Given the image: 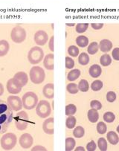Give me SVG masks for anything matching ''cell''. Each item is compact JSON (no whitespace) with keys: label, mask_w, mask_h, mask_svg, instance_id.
<instances>
[{"label":"cell","mask_w":119,"mask_h":151,"mask_svg":"<svg viewBox=\"0 0 119 151\" xmlns=\"http://www.w3.org/2000/svg\"><path fill=\"white\" fill-rule=\"evenodd\" d=\"M78 86L79 90L81 91V92H87L89 89V83H88V81H86V80H84V79L81 80V81L79 82L78 86Z\"/></svg>","instance_id":"f1b7e54d"},{"label":"cell","mask_w":119,"mask_h":151,"mask_svg":"<svg viewBox=\"0 0 119 151\" xmlns=\"http://www.w3.org/2000/svg\"><path fill=\"white\" fill-rule=\"evenodd\" d=\"M88 119L90 122L92 123H95L97 122L99 119V114L97 112V110L96 109H89V112H88Z\"/></svg>","instance_id":"ffe728a7"},{"label":"cell","mask_w":119,"mask_h":151,"mask_svg":"<svg viewBox=\"0 0 119 151\" xmlns=\"http://www.w3.org/2000/svg\"><path fill=\"white\" fill-rule=\"evenodd\" d=\"M14 78L17 81L22 87L25 86L28 83V77L25 72H19L15 74L14 76Z\"/></svg>","instance_id":"5bb4252c"},{"label":"cell","mask_w":119,"mask_h":151,"mask_svg":"<svg viewBox=\"0 0 119 151\" xmlns=\"http://www.w3.org/2000/svg\"><path fill=\"white\" fill-rule=\"evenodd\" d=\"M7 103L13 111L21 110L23 107L22 99L16 95H11L8 97L7 99Z\"/></svg>","instance_id":"9c48e42d"},{"label":"cell","mask_w":119,"mask_h":151,"mask_svg":"<svg viewBox=\"0 0 119 151\" xmlns=\"http://www.w3.org/2000/svg\"><path fill=\"white\" fill-rule=\"evenodd\" d=\"M91 26H92V28H94V29L99 30V29H100V28H103V24H102V23H92V24H91Z\"/></svg>","instance_id":"f6af8a7d"},{"label":"cell","mask_w":119,"mask_h":151,"mask_svg":"<svg viewBox=\"0 0 119 151\" xmlns=\"http://www.w3.org/2000/svg\"><path fill=\"white\" fill-rule=\"evenodd\" d=\"M113 48V43L110 40L107 39L102 40L99 43V48L103 52H108Z\"/></svg>","instance_id":"e0dca14e"},{"label":"cell","mask_w":119,"mask_h":151,"mask_svg":"<svg viewBox=\"0 0 119 151\" xmlns=\"http://www.w3.org/2000/svg\"><path fill=\"white\" fill-rule=\"evenodd\" d=\"M66 25H67V26H74V25H75V24H69V23H67V24H66Z\"/></svg>","instance_id":"681fc988"},{"label":"cell","mask_w":119,"mask_h":151,"mask_svg":"<svg viewBox=\"0 0 119 151\" xmlns=\"http://www.w3.org/2000/svg\"><path fill=\"white\" fill-rule=\"evenodd\" d=\"M116 131L118 132V133H119V125L117 127V129H116Z\"/></svg>","instance_id":"f907efd6"},{"label":"cell","mask_w":119,"mask_h":151,"mask_svg":"<svg viewBox=\"0 0 119 151\" xmlns=\"http://www.w3.org/2000/svg\"><path fill=\"white\" fill-rule=\"evenodd\" d=\"M78 63L82 65H87L89 63V56L86 53L80 54L78 57Z\"/></svg>","instance_id":"4316f807"},{"label":"cell","mask_w":119,"mask_h":151,"mask_svg":"<svg viewBox=\"0 0 119 151\" xmlns=\"http://www.w3.org/2000/svg\"><path fill=\"white\" fill-rule=\"evenodd\" d=\"M112 56L115 60H119V48H115L112 52Z\"/></svg>","instance_id":"7bdbcfd3"},{"label":"cell","mask_w":119,"mask_h":151,"mask_svg":"<svg viewBox=\"0 0 119 151\" xmlns=\"http://www.w3.org/2000/svg\"><path fill=\"white\" fill-rule=\"evenodd\" d=\"M30 80L34 84H40L45 80L46 73L43 69L39 66H33L29 72Z\"/></svg>","instance_id":"3957f363"},{"label":"cell","mask_w":119,"mask_h":151,"mask_svg":"<svg viewBox=\"0 0 119 151\" xmlns=\"http://www.w3.org/2000/svg\"><path fill=\"white\" fill-rule=\"evenodd\" d=\"M99 49V45L97 44V42H92L89 44V45L88 46L87 52L89 55H95Z\"/></svg>","instance_id":"d4e9b609"},{"label":"cell","mask_w":119,"mask_h":151,"mask_svg":"<svg viewBox=\"0 0 119 151\" xmlns=\"http://www.w3.org/2000/svg\"><path fill=\"white\" fill-rule=\"evenodd\" d=\"M13 119V110L6 101L0 99V134L6 132Z\"/></svg>","instance_id":"6da1fadb"},{"label":"cell","mask_w":119,"mask_h":151,"mask_svg":"<svg viewBox=\"0 0 119 151\" xmlns=\"http://www.w3.org/2000/svg\"><path fill=\"white\" fill-rule=\"evenodd\" d=\"M10 45L8 41L2 40H0V57H4L8 53Z\"/></svg>","instance_id":"d6986e66"},{"label":"cell","mask_w":119,"mask_h":151,"mask_svg":"<svg viewBox=\"0 0 119 151\" xmlns=\"http://www.w3.org/2000/svg\"><path fill=\"white\" fill-rule=\"evenodd\" d=\"M49 47L52 52H54V36H52L49 40Z\"/></svg>","instance_id":"bcb514c9"},{"label":"cell","mask_w":119,"mask_h":151,"mask_svg":"<svg viewBox=\"0 0 119 151\" xmlns=\"http://www.w3.org/2000/svg\"><path fill=\"white\" fill-rule=\"evenodd\" d=\"M42 129L44 132L48 135H53L54 130V118H49L46 119L42 124Z\"/></svg>","instance_id":"4fadbf2b"},{"label":"cell","mask_w":119,"mask_h":151,"mask_svg":"<svg viewBox=\"0 0 119 151\" xmlns=\"http://www.w3.org/2000/svg\"><path fill=\"white\" fill-rule=\"evenodd\" d=\"M115 119V115L112 112H107L103 115V120L107 123H112Z\"/></svg>","instance_id":"d6a6232c"},{"label":"cell","mask_w":119,"mask_h":151,"mask_svg":"<svg viewBox=\"0 0 119 151\" xmlns=\"http://www.w3.org/2000/svg\"><path fill=\"white\" fill-rule=\"evenodd\" d=\"M42 94L48 99H52L54 96V86L53 83L45 85L42 89Z\"/></svg>","instance_id":"9a60e30c"},{"label":"cell","mask_w":119,"mask_h":151,"mask_svg":"<svg viewBox=\"0 0 119 151\" xmlns=\"http://www.w3.org/2000/svg\"><path fill=\"white\" fill-rule=\"evenodd\" d=\"M66 89L70 94H77L79 91L77 85L76 83H69L66 86Z\"/></svg>","instance_id":"836d02e7"},{"label":"cell","mask_w":119,"mask_h":151,"mask_svg":"<svg viewBox=\"0 0 119 151\" xmlns=\"http://www.w3.org/2000/svg\"><path fill=\"white\" fill-rule=\"evenodd\" d=\"M43 65L48 70H53L54 69V55L53 54H48L43 60Z\"/></svg>","instance_id":"2e32d148"},{"label":"cell","mask_w":119,"mask_h":151,"mask_svg":"<svg viewBox=\"0 0 119 151\" xmlns=\"http://www.w3.org/2000/svg\"><path fill=\"white\" fill-rule=\"evenodd\" d=\"M76 43L79 47L84 48L86 47L89 44V39L85 36H78L76 38Z\"/></svg>","instance_id":"603a6c76"},{"label":"cell","mask_w":119,"mask_h":151,"mask_svg":"<svg viewBox=\"0 0 119 151\" xmlns=\"http://www.w3.org/2000/svg\"><path fill=\"white\" fill-rule=\"evenodd\" d=\"M75 66V61L70 57H66V69H72Z\"/></svg>","instance_id":"f35d334b"},{"label":"cell","mask_w":119,"mask_h":151,"mask_svg":"<svg viewBox=\"0 0 119 151\" xmlns=\"http://www.w3.org/2000/svg\"><path fill=\"white\" fill-rule=\"evenodd\" d=\"M76 122H77V120H76L75 117H74L73 115H70V116L68 117L66 121V127L69 128V129H72L75 127Z\"/></svg>","instance_id":"83f0119b"},{"label":"cell","mask_w":119,"mask_h":151,"mask_svg":"<svg viewBox=\"0 0 119 151\" xmlns=\"http://www.w3.org/2000/svg\"><path fill=\"white\" fill-rule=\"evenodd\" d=\"M80 71L79 69H73L71 72H69L67 75V79L69 81H75L80 77Z\"/></svg>","instance_id":"7402d4cb"},{"label":"cell","mask_w":119,"mask_h":151,"mask_svg":"<svg viewBox=\"0 0 119 151\" xmlns=\"http://www.w3.org/2000/svg\"><path fill=\"white\" fill-rule=\"evenodd\" d=\"M22 106L25 109H33L38 104V97L34 92H28L22 98Z\"/></svg>","instance_id":"7a4b0ae2"},{"label":"cell","mask_w":119,"mask_h":151,"mask_svg":"<svg viewBox=\"0 0 119 151\" xmlns=\"http://www.w3.org/2000/svg\"><path fill=\"white\" fill-rule=\"evenodd\" d=\"M52 109L50 104L47 101L42 100L38 102L36 106V113L41 119H46L50 115Z\"/></svg>","instance_id":"52a82bcc"},{"label":"cell","mask_w":119,"mask_h":151,"mask_svg":"<svg viewBox=\"0 0 119 151\" xmlns=\"http://www.w3.org/2000/svg\"><path fill=\"white\" fill-rule=\"evenodd\" d=\"M77 112V107L75 104H69L66 106V115L68 116L73 115Z\"/></svg>","instance_id":"1f68e13d"},{"label":"cell","mask_w":119,"mask_h":151,"mask_svg":"<svg viewBox=\"0 0 119 151\" xmlns=\"http://www.w3.org/2000/svg\"><path fill=\"white\" fill-rule=\"evenodd\" d=\"M107 140L110 142L111 145H115L118 143L119 142V137L118 136V134L114 131H110L107 133Z\"/></svg>","instance_id":"44dd1931"},{"label":"cell","mask_w":119,"mask_h":151,"mask_svg":"<svg viewBox=\"0 0 119 151\" xmlns=\"http://www.w3.org/2000/svg\"><path fill=\"white\" fill-rule=\"evenodd\" d=\"M11 39L15 43H22L26 39V31L20 25L14 27L11 32Z\"/></svg>","instance_id":"8992f818"},{"label":"cell","mask_w":119,"mask_h":151,"mask_svg":"<svg viewBox=\"0 0 119 151\" xmlns=\"http://www.w3.org/2000/svg\"><path fill=\"white\" fill-rule=\"evenodd\" d=\"M37 150H39V151H46L47 149H46L45 147H42L41 145H37V146L34 147L32 149V151H37Z\"/></svg>","instance_id":"ee69618b"},{"label":"cell","mask_w":119,"mask_h":151,"mask_svg":"<svg viewBox=\"0 0 119 151\" xmlns=\"http://www.w3.org/2000/svg\"><path fill=\"white\" fill-rule=\"evenodd\" d=\"M84 134H85L84 129H83V127H82L80 126L77 127L74 129L73 131L74 136L76 138H78V139L83 137V136H84Z\"/></svg>","instance_id":"4dcf8cb0"},{"label":"cell","mask_w":119,"mask_h":151,"mask_svg":"<svg viewBox=\"0 0 119 151\" xmlns=\"http://www.w3.org/2000/svg\"><path fill=\"white\" fill-rule=\"evenodd\" d=\"M34 139L29 133H24L20 136L19 139V143L20 146L24 149H29L32 146Z\"/></svg>","instance_id":"8fae6325"},{"label":"cell","mask_w":119,"mask_h":151,"mask_svg":"<svg viewBox=\"0 0 119 151\" xmlns=\"http://www.w3.org/2000/svg\"><path fill=\"white\" fill-rule=\"evenodd\" d=\"M116 99V94L115 92L113 91H110V92H107V101H109L110 103H113L115 101Z\"/></svg>","instance_id":"ab89813d"},{"label":"cell","mask_w":119,"mask_h":151,"mask_svg":"<svg viewBox=\"0 0 119 151\" xmlns=\"http://www.w3.org/2000/svg\"><path fill=\"white\" fill-rule=\"evenodd\" d=\"M88 28H89V24L88 23L77 24V25H76V31H77V33L81 34V33L85 32V31L88 29Z\"/></svg>","instance_id":"74e56055"},{"label":"cell","mask_w":119,"mask_h":151,"mask_svg":"<svg viewBox=\"0 0 119 151\" xmlns=\"http://www.w3.org/2000/svg\"><path fill=\"white\" fill-rule=\"evenodd\" d=\"M22 86L19 85V83L14 79V78L8 80L7 83V90L10 94L12 95H17L22 90Z\"/></svg>","instance_id":"30bf717a"},{"label":"cell","mask_w":119,"mask_h":151,"mask_svg":"<svg viewBox=\"0 0 119 151\" xmlns=\"http://www.w3.org/2000/svg\"><path fill=\"white\" fill-rule=\"evenodd\" d=\"M68 53L70 56L75 58L79 55V48L75 45H71L68 48Z\"/></svg>","instance_id":"d590c367"},{"label":"cell","mask_w":119,"mask_h":151,"mask_svg":"<svg viewBox=\"0 0 119 151\" xmlns=\"http://www.w3.org/2000/svg\"><path fill=\"white\" fill-rule=\"evenodd\" d=\"M75 151H85L86 150V149H85L83 147H81V146H79L77 147H76V149H75Z\"/></svg>","instance_id":"c3c4849f"},{"label":"cell","mask_w":119,"mask_h":151,"mask_svg":"<svg viewBox=\"0 0 119 151\" xmlns=\"http://www.w3.org/2000/svg\"><path fill=\"white\" fill-rule=\"evenodd\" d=\"M107 130V127L105 123H103V122H99L97 125V131L99 134H103L106 133Z\"/></svg>","instance_id":"8d00e7d4"},{"label":"cell","mask_w":119,"mask_h":151,"mask_svg":"<svg viewBox=\"0 0 119 151\" xmlns=\"http://www.w3.org/2000/svg\"><path fill=\"white\" fill-rule=\"evenodd\" d=\"M103 86V82L101 81H100V80H96V81H93L92 83L91 89L94 92H97V91H100L102 89Z\"/></svg>","instance_id":"f546056e"},{"label":"cell","mask_w":119,"mask_h":151,"mask_svg":"<svg viewBox=\"0 0 119 151\" xmlns=\"http://www.w3.org/2000/svg\"><path fill=\"white\" fill-rule=\"evenodd\" d=\"M4 93V86L3 85L0 83V96H2Z\"/></svg>","instance_id":"7dc6e473"},{"label":"cell","mask_w":119,"mask_h":151,"mask_svg":"<svg viewBox=\"0 0 119 151\" xmlns=\"http://www.w3.org/2000/svg\"><path fill=\"white\" fill-rule=\"evenodd\" d=\"M44 52L41 48L38 46H34L30 49L28 54V60L30 63L36 65L39 63L43 60Z\"/></svg>","instance_id":"5b68a950"},{"label":"cell","mask_w":119,"mask_h":151,"mask_svg":"<svg viewBox=\"0 0 119 151\" xmlns=\"http://www.w3.org/2000/svg\"><path fill=\"white\" fill-rule=\"evenodd\" d=\"M96 147H97V145L93 140L89 142L86 145V150L88 151H95L96 150Z\"/></svg>","instance_id":"b9f144b4"},{"label":"cell","mask_w":119,"mask_h":151,"mask_svg":"<svg viewBox=\"0 0 119 151\" xmlns=\"http://www.w3.org/2000/svg\"><path fill=\"white\" fill-rule=\"evenodd\" d=\"M100 63L101 64V65H103V66H108L112 63L111 57L108 54L103 55L100 58Z\"/></svg>","instance_id":"cb8c5ba5"},{"label":"cell","mask_w":119,"mask_h":151,"mask_svg":"<svg viewBox=\"0 0 119 151\" xmlns=\"http://www.w3.org/2000/svg\"><path fill=\"white\" fill-rule=\"evenodd\" d=\"M34 39V42L38 45H44L49 40V36L46 31L39 30L35 33Z\"/></svg>","instance_id":"7c38bea8"},{"label":"cell","mask_w":119,"mask_h":151,"mask_svg":"<svg viewBox=\"0 0 119 151\" xmlns=\"http://www.w3.org/2000/svg\"><path fill=\"white\" fill-rule=\"evenodd\" d=\"M97 145L101 151H106L107 150V142L104 138H100L97 141Z\"/></svg>","instance_id":"e575fe53"},{"label":"cell","mask_w":119,"mask_h":151,"mask_svg":"<svg viewBox=\"0 0 119 151\" xmlns=\"http://www.w3.org/2000/svg\"><path fill=\"white\" fill-rule=\"evenodd\" d=\"M76 142L73 138H66V150H73L75 147Z\"/></svg>","instance_id":"484cf974"},{"label":"cell","mask_w":119,"mask_h":151,"mask_svg":"<svg viewBox=\"0 0 119 151\" xmlns=\"http://www.w3.org/2000/svg\"><path fill=\"white\" fill-rule=\"evenodd\" d=\"M17 143V138L14 133L8 132L1 139V147L4 150H11Z\"/></svg>","instance_id":"277c9868"},{"label":"cell","mask_w":119,"mask_h":151,"mask_svg":"<svg viewBox=\"0 0 119 151\" xmlns=\"http://www.w3.org/2000/svg\"><path fill=\"white\" fill-rule=\"evenodd\" d=\"M89 75L92 78H98V77L100 76L102 73V69H101V67L100 65H97V64H95V65H92L90 68H89Z\"/></svg>","instance_id":"ac0fdd59"},{"label":"cell","mask_w":119,"mask_h":151,"mask_svg":"<svg viewBox=\"0 0 119 151\" xmlns=\"http://www.w3.org/2000/svg\"><path fill=\"white\" fill-rule=\"evenodd\" d=\"M90 106L92 109H96V110H99V109H101L102 108V104L100 101H97V100H94V101H92L91 103H90Z\"/></svg>","instance_id":"60d3db41"},{"label":"cell","mask_w":119,"mask_h":151,"mask_svg":"<svg viewBox=\"0 0 119 151\" xmlns=\"http://www.w3.org/2000/svg\"><path fill=\"white\" fill-rule=\"evenodd\" d=\"M15 126L18 130L23 131L27 128L29 122V117L27 112L22 111L18 112L14 118Z\"/></svg>","instance_id":"ba28073f"}]
</instances>
